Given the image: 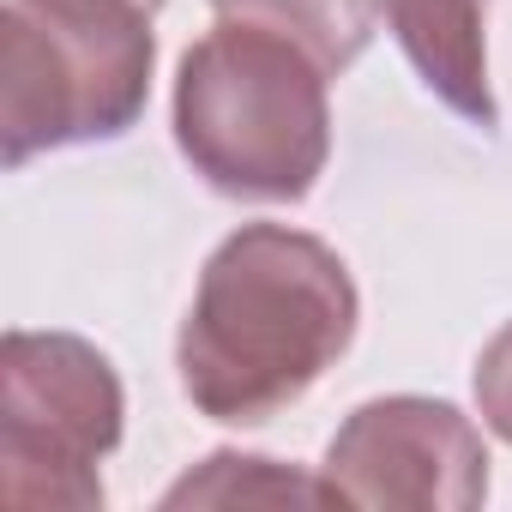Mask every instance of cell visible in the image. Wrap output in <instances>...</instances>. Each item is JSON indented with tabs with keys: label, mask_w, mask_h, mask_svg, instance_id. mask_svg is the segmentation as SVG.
Returning a JSON list of instances; mask_svg holds the SVG:
<instances>
[{
	"label": "cell",
	"mask_w": 512,
	"mask_h": 512,
	"mask_svg": "<svg viewBox=\"0 0 512 512\" xmlns=\"http://www.w3.org/2000/svg\"><path fill=\"white\" fill-rule=\"evenodd\" d=\"M139 7H145V13H157V7H163V0H139Z\"/></svg>",
	"instance_id": "30bf717a"
},
{
	"label": "cell",
	"mask_w": 512,
	"mask_h": 512,
	"mask_svg": "<svg viewBox=\"0 0 512 512\" xmlns=\"http://www.w3.org/2000/svg\"><path fill=\"white\" fill-rule=\"evenodd\" d=\"M332 500V488L326 482H308V476H284L272 458H241V452H211L205 458V470L199 476H187L181 488H169V506H181V500H217V506H229V500Z\"/></svg>",
	"instance_id": "ba28073f"
},
{
	"label": "cell",
	"mask_w": 512,
	"mask_h": 512,
	"mask_svg": "<svg viewBox=\"0 0 512 512\" xmlns=\"http://www.w3.org/2000/svg\"><path fill=\"white\" fill-rule=\"evenodd\" d=\"M121 374L73 332L0 338V494L13 506L97 512L103 458L121 446Z\"/></svg>",
	"instance_id": "277c9868"
},
{
	"label": "cell",
	"mask_w": 512,
	"mask_h": 512,
	"mask_svg": "<svg viewBox=\"0 0 512 512\" xmlns=\"http://www.w3.org/2000/svg\"><path fill=\"white\" fill-rule=\"evenodd\" d=\"M386 25L422 85L464 121L494 127V91H488V0H380Z\"/></svg>",
	"instance_id": "8992f818"
},
{
	"label": "cell",
	"mask_w": 512,
	"mask_h": 512,
	"mask_svg": "<svg viewBox=\"0 0 512 512\" xmlns=\"http://www.w3.org/2000/svg\"><path fill=\"white\" fill-rule=\"evenodd\" d=\"M476 410H482L488 434L512 446V320L476 356Z\"/></svg>",
	"instance_id": "9c48e42d"
},
{
	"label": "cell",
	"mask_w": 512,
	"mask_h": 512,
	"mask_svg": "<svg viewBox=\"0 0 512 512\" xmlns=\"http://www.w3.org/2000/svg\"><path fill=\"white\" fill-rule=\"evenodd\" d=\"M157 37L139 0H7L0 163L121 139L151 103Z\"/></svg>",
	"instance_id": "3957f363"
},
{
	"label": "cell",
	"mask_w": 512,
	"mask_h": 512,
	"mask_svg": "<svg viewBox=\"0 0 512 512\" xmlns=\"http://www.w3.org/2000/svg\"><path fill=\"white\" fill-rule=\"evenodd\" d=\"M217 19L229 25H260L308 49L332 79L350 73L374 37V0H211Z\"/></svg>",
	"instance_id": "52a82bcc"
},
{
	"label": "cell",
	"mask_w": 512,
	"mask_h": 512,
	"mask_svg": "<svg viewBox=\"0 0 512 512\" xmlns=\"http://www.w3.org/2000/svg\"><path fill=\"white\" fill-rule=\"evenodd\" d=\"M326 85L332 73L290 37L217 19L175 67V145L223 199H308L332 157Z\"/></svg>",
	"instance_id": "7a4b0ae2"
},
{
	"label": "cell",
	"mask_w": 512,
	"mask_h": 512,
	"mask_svg": "<svg viewBox=\"0 0 512 512\" xmlns=\"http://www.w3.org/2000/svg\"><path fill=\"white\" fill-rule=\"evenodd\" d=\"M362 320L338 247L290 223H241L199 272L175 338L181 392L199 416L260 428L320 386Z\"/></svg>",
	"instance_id": "6da1fadb"
},
{
	"label": "cell",
	"mask_w": 512,
	"mask_h": 512,
	"mask_svg": "<svg viewBox=\"0 0 512 512\" xmlns=\"http://www.w3.org/2000/svg\"><path fill=\"white\" fill-rule=\"evenodd\" d=\"M320 482L344 506L470 512L488 500V446L446 398H368L332 434Z\"/></svg>",
	"instance_id": "5b68a950"
}]
</instances>
